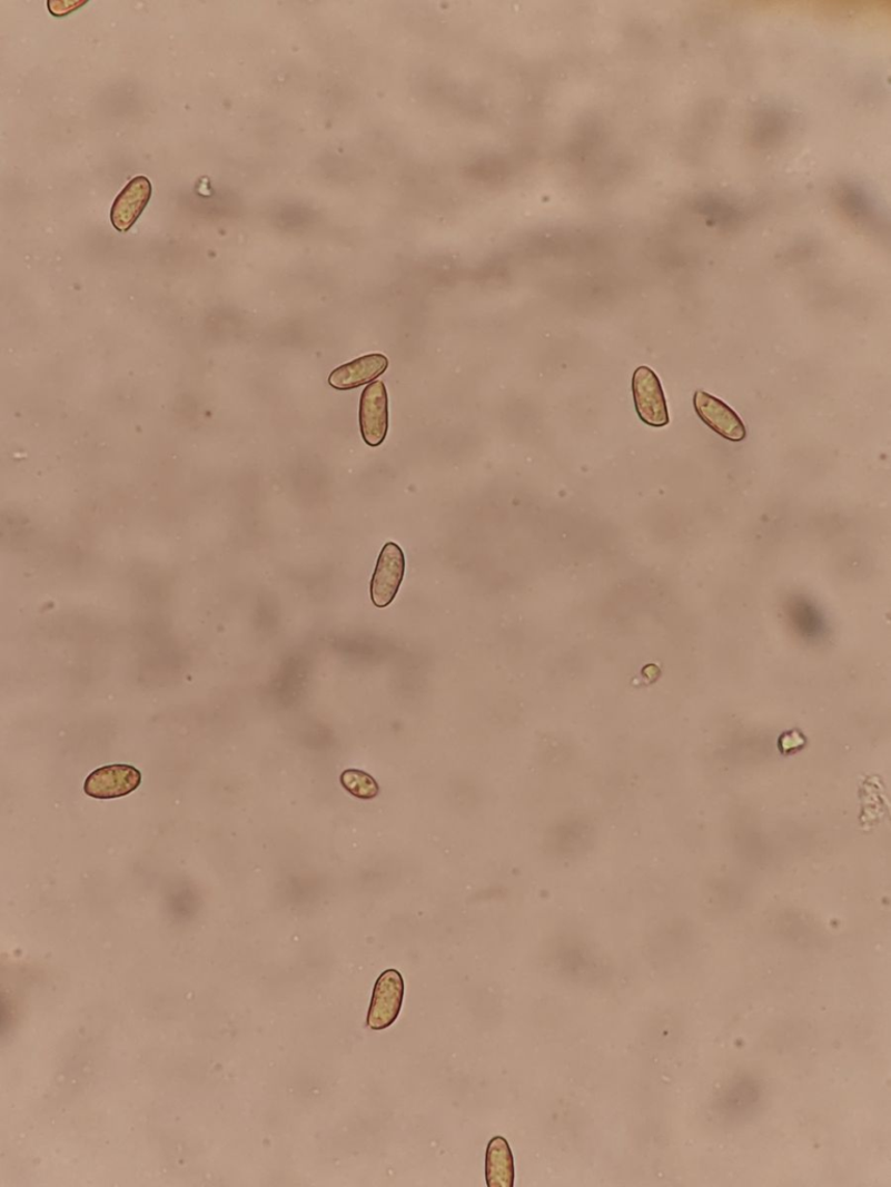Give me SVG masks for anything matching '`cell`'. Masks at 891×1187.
I'll return each mask as SVG.
<instances>
[{
    "label": "cell",
    "mask_w": 891,
    "mask_h": 1187,
    "mask_svg": "<svg viewBox=\"0 0 891 1187\" xmlns=\"http://www.w3.org/2000/svg\"><path fill=\"white\" fill-rule=\"evenodd\" d=\"M404 999V980L397 970H387L376 980L367 1016L374 1031L390 1028L399 1016Z\"/></svg>",
    "instance_id": "6da1fadb"
},
{
    "label": "cell",
    "mask_w": 891,
    "mask_h": 1187,
    "mask_svg": "<svg viewBox=\"0 0 891 1187\" xmlns=\"http://www.w3.org/2000/svg\"><path fill=\"white\" fill-rule=\"evenodd\" d=\"M635 408L643 423L664 427L670 423L669 409L659 376L647 367H640L633 376Z\"/></svg>",
    "instance_id": "7a4b0ae2"
},
{
    "label": "cell",
    "mask_w": 891,
    "mask_h": 1187,
    "mask_svg": "<svg viewBox=\"0 0 891 1187\" xmlns=\"http://www.w3.org/2000/svg\"><path fill=\"white\" fill-rule=\"evenodd\" d=\"M360 427L370 447L384 444L389 429V407L386 385L376 380L367 386L360 400Z\"/></svg>",
    "instance_id": "3957f363"
},
{
    "label": "cell",
    "mask_w": 891,
    "mask_h": 1187,
    "mask_svg": "<svg viewBox=\"0 0 891 1187\" xmlns=\"http://www.w3.org/2000/svg\"><path fill=\"white\" fill-rule=\"evenodd\" d=\"M405 557L395 543H387L377 560L372 578L370 596L377 609H386L396 597L403 582Z\"/></svg>",
    "instance_id": "277c9868"
},
{
    "label": "cell",
    "mask_w": 891,
    "mask_h": 1187,
    "mask_svg": "<svg viewBox=\"0 0 891 1187\" xmlns=\"http://www.w3.org/2000/svg\"><path fill=\"white\" fill-rule=\"evenodd\" d=\"M142 782L140 770L128 764L99 768L87 779L85 791L96 799H115L128 795Z\"/></svg>",
    "instance_id": "5b68a950"
},
{
    "label": "cell",
    "mask_w": 891,
    "mask_h": 1187,
    "mask_svg": "<svg viewBox=\"0 0 891 1187\" xmlns=\"http://www.w3.org/2000/svg\"><path fill=\"white\" fill-rule=\"evenodd\" d=\"M693 403L700 419L722 437L733 442L746 437V428L737 413L719 398L696 392Z\"/></svg>",
    "instance_id": "8992f818"
},
{
    "label": "cell",
    "mask_w": 891,
    "mask_h": 1187,
    "mask_svg": "<svg viewBox=\"0 0 891 1187\" xmlns=\"http://www.w3.org/2000/svg\"><path fill=\"white\" fill-rule=\"evenodd\" d=\"M152 195V186L147 177L133 178L116 199L111 220L115 228L120 233H127L137 224Z\"/></svg>",
    "instance_id": "52a82bcc"
},
{
    "label": "cell",
    "mask_w": 891,
    "mask_h": 1187,
    "mask_svg": "<svg viewBox=\"0 0 891 1187\" xmlns=\"http://www.w3.org/2000/svg\"><path fill=\"white\" fill-rule=\"evenodd\" d=\"M388 366L389 362L385 355L369 354L337 368L331 373L329 383L337 390L356 389L382 376Z\"/></svg>",
    "instance_id": "ba28073f"
},
{
    "label": "cell",
    "mask_w": 891,
    "mask_h": 1187,
    "mask_svg": "<svg viewBox=\"0 0 891 1187\" xmlns=\"http://www.w3.org/2000/svg\"><path fill=\"white\" fill-rule=\"evenodd\" d=\"M485 1178L489 1187H512L515 1185V1163L508 1143L494 1138L485 1156Z\"/></svg>",
    "instance_id": "9c48e42d"
},
{
    "label": "cell",
    "mask_w": 891,
    "mask_h": 1187,
    "mask_svg": "<svg viewBox=\"0 0 891 1187\" xmlns=\"http://www.w3.org/2000/svg\"><path fill=\"white\" fill-rule=\"evenodd\" d=\"M341 785L357 798L369 800L379 794V785L367 772L348 769L340 777Z\"/></svg>",
    "instance_id": "30bf717a"
}]
</instances>
